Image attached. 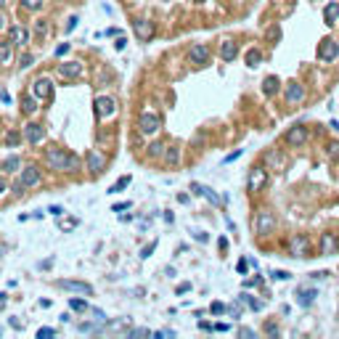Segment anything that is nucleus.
Here are the masks:
<instances>
[{
	"mask_svg": "<svg viewBox=\"0 0 339 339\" xmlns=\"http://www.w3.org/2000/svg\"><path fill=\"white\" fill-rule=\"evenodd\" d=\"M337 241H339V233H337Z\"/></svg>",
	"mask_w": 339,
	"mask_h": 339,
	"instance_id": "nucleus-56",
	"label": "nucleus"
},
{
	"mask_svg": "<svg viewBox=\"0 0 339 339\" xmlns=\"http://www.w3.org/2000/svg\"><path fill=\"white\" fill-rule=\"evenodd\" d=\"M32 93H35L37 98H50V96H53V82H50L48 77H40V80H35V85H32Z\"/></svg>",
	"mask_w": 339,
	"mask_h": 339,
	"instance_id": "nucleus-11",
	"label": "nucleus"
},
{
	"mask_svg": "<svg viewBox=\"0 0 339 339\" xmlns=\"http://www.w3.org/2000/svg\"><path fill=\"white\" fill-rule=\"evenodd\" d=\"M302 98H305V88H302V85H297V82H291L289 88H286V101L294 106V103H299Z\"/></svg>",
	"mask_w": 339,
	"mask_h": 339,
	"instance_id": "nucleus-18",
	"label": "nucleus"
},
{
	"mask_svg": "<svg viewBox=\"0 0 339 339\" xmlns=\"http://www.w3.org/2000/svg\"><path fill=\"white\" fill-rule=\"evenodd\" d=\"M318 58H321V61H334V58H339V43L334 37H323V40L318 43Z\"/></svg>",
	"mask_w": 339,
	"mask_h": 339,
	"instance_id": "nucleus-4",
	"label": "nucleus"
},
{
	"mask_svg": "<svg viewBox=\"0 0 339 339\" xmlns=\"http://www.w3.org/2000/svg\"><path fill=\"white\" fill-rule=\"evenodd\" d=\"M268 186V170L265 167H252V172L246 175V188H249L252 194L263 191V188Z\"/></svg>",
	"mask_w": 339,
	"mask_h": 339,
	"instance_id": "nucleus-3",
	"label": "nucleus"
},
{
	"mask_svg": "<svg viewBox=\"0 0 339 339\" xmlns=\"http://www.w3.org/2000/svg\"><path fill=\"white\" fill-rule=\"evenodd\" d=\"M323 19H326L329 27H334V24L339 22V3H337V0H331V3L323 8Z\"/></svg>",
	"mask_w": 339,
	"mask_h": 339,
	"instance_id": "nucleus-19",
	"label": "nucleus"
},
{
	"mask_svg": "<svg viewBox=\"0 0 339 339\" xmlns=\"http://www.w3.org/2000/svg\"><path fill=\"white\" fill-rule=\"evenodd\" d=\"M45 162H48L53 170H64V172L80 170V159H77L74 154L64 151V148H48V151H45Z\"/></svg>",
	"mask_w": 339,
	"mask_h": 339,
	"instance_id": "nucleus-1",
	"label": "nucleus"
},
{
	"mask_svg": "<svg viewBox=\"0 0 339 339\" xmlns=\"http://www.w3.org/2000/svg\"><path fill=\"white\" fill-rule=\"evenodd\" d=\"M96 114L101 117V120H109V117L117 114V103L114 98H109V96H98L96 98Z\"/></svg>",
	"mask_w": 339,
	"mask_h": 339,
	"instance_id": "nucleus-6",
	"label": "nucleus"
},
{
	"mask_svg": "<svg viewBox=\"0 0 339 339\" xmlns=\"http://www.w3.org/2000/svg\"><path fill=\"white\" fill-rule=\"evenodd\" d=\"M254 228H257L260 236H265V233H270L273 228H276V218H273L270 212H260V215H257V223H254Z\"/></svg>",
	"mask_w": 339,
	"mask_h": 339,
	"instance_id": "nucleus-10",
	"label": "nucleus"
},
{
	"mask_svg": "<svg viewBox=\"0 0 339 339\" xmlns=\"http://www.w3.org/2000/svg\"><path fill=\"white\" fill-rule=\"evenodd\" d=\"M334 246H339V241H337V239H331V236H323V249H326V252H331V249H334Z\"/></svg>",
	"mask_w": 339,
	"mask_h": 339,
	"instance_id": "nucleus-36",
	"label": "nucleus"
},
{
	"mask_svg": "<svg viewBox=\"0 0 339 339\" xmlns=\"http://www.w3.org/2000/svg\"><path fill=\"white\" fill-rule=\"evenodd\" d=\"M5 29V16H3V11H0V32Z\"/></svg>",
	"mask_w": 339,
	"mask_h": 339,
	"instance_id": "nucleus-54",
	"label": "nucleus"
},
{
	"mask_svg": "<svg viewBox=\"0 0 339 339\" xmlns=\"http://www.w3.org/2000/svg\"><path fill=\"white\" fill-rule=\"evenodd\" d=\"M8 40L14 43V45H19V48H24V45L29 43V32L24 29V27H11V32H8Z\"/></svg>",
	"mask_w": 339,
	"mask_h": 339,
	"instance_id": "nucleus-16",
	"label": "nucleus"
},
{
	"mask_svg": "<svg viewBox=\"0 0 339 339\" xmlns=\"http://www.w3.org/2000/svg\"><path fill=\"white\" fill-rule=\"evenodd\" d=\"M5 3H8V0H0V8H3V5H5Z\"/></svg>",
	"mask_w": 339,
	"mask_h": 339,
	"instance_id": "nucleus-55",
	"label": "nucleus"
},
{
	"mask_svg": "<svg viewBox=\"0 0 339 339\" xmlns=\"http://www.w3.org/2000/svg\"><path fill=\"white\" fill-rule=\"evenodd\" d=\"M103 167H106V159L98 154V151H88V170L93 175H98V172H103Z\"/></svg>",
	"mask_w": 339,
	"mask_h": 339,
	"instance_id": "nucleus-17",
	"label": "nucleus"
},
{
	"mask_svg": "<svg viewBox=\"0 0 339 339\" xmlns=\"http://www.w3.org/2000/svg\"><path fill=\"white\" fill-rule=\"evenodd\" d=\"M278 35H281V32H278V27H270V29H268V37H270V40H278Z\"/></svg>",
	"mask_w": 339,
	"mask_h": 339,
	"instance_id": "nucleus-42",
	"label": "nucleus"
},
{
	"mask_svg": "<svg viewBox=\"0 0 339 339\" xmlns=\"http://www.w3.org/2000/svg\"><path fill=\"white\" fill-rule=\"evenodd\" d=\"M162 154H165V146H162L159 141H154L151 146H148V156H162Z\"/></svg>",
	"mask_w": 339,
	"mask_h": 339,
	"instance_id": "nucleus-31",
	"label": "nucleus"
},
{
	"mask_svg": "<svg viewBox=\"0 0 339 339\" xmlns=\"http://www.w3.org/2000/svg\"><path fill=\"white\" fill-rule=\"evenodd\" d=\"M32 64H35V56H32V53H24L22 58H19V67H22V69L32 67Z\"/></svg>",
	"mask_w": 339,
	"mask_h": 339,
	"instance_id": "nucleus-34",
	"label": "nucleus"
},
{
	"mask_svg": "<svg viewBox=\"0 0 339 339\" xmlns=\"http://www.w3.org/2000/svg\"><path fill=\"white\" fill-rule=\"evenodd\" d=\"M265 162H270V165H276V167H284L281 154H276V151H268V154H265Z\"/></svg>",
	"mask_w": 339,
	"mask_h": 339,
	"instance_id": "nucleus-29",
	"label": "nucleus"
},
{
	"mask_svg": "<svg viewBox=\"0 0 339 339\" xmlns=\"http://www.w3.org/2000/svg\"><path fill=\"white\" fill-rule=\"evenodd\" d=\"M263 61V53H260V50H249V53H246V64H249V67H257V64Z\"/></svg>",
	"mask_w": 339,
	"mask_h": 339,
	"instance_id": "nucleus-26",
	"label": "nucleus"
},
{
	"mask_svg": "<svg viewBox=\"0 0 339 339\" xmlns=\"http://www.w3.org/2000/svg\"><path fill=\"white\" fill-rule=\"evenodd\" d=\"M125 43H127V40H125V37H120V40H117V43H114V45H117V50H122V48H125Z\"/></svg>",
	"mask_w": 339,
	"mask_h": 339,
	"instance_id": "nucleus-50",
	"label": "nucleus"
},
{
	"mask_svg": "<svg viewBox=\"0 0 339 339\" xmlns=\"http://www.w3.org/2000/svg\"><path fill=\"white\" fill-rule=\"evenodd\" d=\"M5 191H8V180H5L3 175H0V194H5Z\"/></svg>",
	"mask_w": 339,
	"mask_h": 339,
	"instance_id": "nucleus-45",
	"label": "nucleus"
},
{
	"mask_svg": "<svg viewBox=\"0 0 339 339\" xmlns=\"http://www.w3.org/2000/svg\"><path fill=\"white\" fill-rule=\"evenodd\" d=\"M11 58H14V48H11V40H0V67L11 64Z\"/></svg>",
	"mask_w": 339,
	"mask_h": 339,
	"instance_id": "nucleus-22",
	"label": "nucleus"
},
{
	"mask_svg": "<svg viewBox=\"0 0 339 339\" xmlns=\"http://www.w3.org/2000/svg\"><path fill=\"white\" fill-rule=\"evenodd\" d=\"M188 61L191 64H207L210 61V48H207L204 43H196V45H191V50H188Z\"/></svg>",
	"mask_w": 339,
	"mask_h": 339,
	"instance_id": "nucleus-8",
	"label": "nucleus"
},
{
	"mask_svg": "<svg viewBox=\"0 0 339 339\" xmlns=\"http://www.w3.org/2000/svg\"><path fill=\"white\" fill-rule=\"evenodd\" d=\"M239 156H241V151H233V154L225 156V162H233V159H239Z\"/></svg>",
	"mask_w": 339,
	"mask_h": 339,
	"instance_id": "nucleus-49",
	"label": "nucleus"
},
{
	"mask_svg": "<svg viewBox=\"0 0 339 339\" xmlns=\"http://www.w3.org/2000/svg\"><path fill=\"white\" fill-rule=\"evenodd\" d=\"M223 310H225V308H223V305H220V302H215V305H212V313H215V315H220V313H223Z\"/></svg>",
	"mask_w": 339,
	"mask_h": 339,
	"instance_id": "nucleus-46",
	"label": "nucleus"
},
{
	"mask_svg": "<svg viewBox=\"0 0 339 339\" xmlns=\"http://www.w3.org/2000/svg\"><path fill=\"white\" fill-rule=\"evenodd\" d=\"M77 220H67V223H61V228H74Z\"/></svg>",
	"mask_w": 339,
	"mask_h": 339,
	"instance_id": "nucleus-53",
	"label": "nucleus"
},
{
	"mask_svg": "<svg viewBox=\"0 0 339 339\" xmlns=\"http://www.w3.org/2000/svg\"><path fill=\"white\" fill-rule=\"evenodd\" d=\"M239 53V48H236V43H231V40H225V43H220V56H223V61H233Z\"/></svg>",
	"mask_w": 339,
	"mask_h": 339,
	"instance_id": "nucleus-20",
	"label": "nucleus"
},
{
	"mask_svg": "<svg viewBox=\"0 0 339 339\" xmlns=\"http://www.w3.org/2000/svg\"><path fill=\"white\" fill-rule=\"evenodd\" d=\"M0 170H3L5 175L19 172V170H22V159H19V156H8V159H5L3 165H0Z\"/></svg>",
	"mask_w": 339,
	"mask_h": 339,
	"instance_id": "nucleus-24",
	"label": "nucleus"
},
{
	"mask_svg": "<svg viewBox=\"0 0 339 339\" xmlns=\"http://www.w3.org/2000/svg\"><path fill=\"white\" fill-rule=\"evenodd\" d=\"M270 276H273V278H278V281H286V278H291V276H289V273H286V270H273Z\"/></svg>",
	"mask_w": 339,
	"mask_h": 339,
	"instance_id": "nucleus-40",
	"label": "nucleus"
},
{
	"mask_svg": "<svg viewBox=\"0 0 339 339\" xmlns=\"http://www.w3.org/2000/svg\"><path fill=\"white\" fill-rule=\"evenodd\" d=\"M58 286L67 291H74V294H93V286L85 281H58Z\"/></svg>",
	"mask_w": 339,
	"mask_h": 339,
	"instance_id": "nucleus-14",
	"label": "nucleus"
},
{
	"mask_svg": "<svg viewBox=\"0 0 339 339\" xmlns=\"http://www.w3.org/2000/svg\"><path fill=\"white\" fill-rule=\"evenodd\" d=\"M19 141H22V135H19V133H5V143H8V146H16Z\"/></svg>",
	"mask_w": 339,
	"mask_h": 339,
	"instance_id": "nucleus-37",
	"label": "nucleus"
},
{
	"mask_svg": "<svg viewBox=\"0 0 339 339\" xmlns=\"http://www.w3.org/2000/svg\"><path fill=\"white\" fill-rule=\"evenodd\" d=\"M239 334H241V337H254V331H252V329H241Z\"/></svg>",
	"mask_w": 339,
	"mask_h": 339,
	"instance_id": "nucleus-52",
	"label": "nucleus"
},
{
	"mask_svg": "<svg viewBox=\"0 0 339 339\" xmlns=\"http://www.w3.org/2000/svg\"><path fill=\"white\" fill-rule=\"evenodd\" d=\"M241 302H249V308H252V310H260V308H263V302H257V299H252L249 294H241Z\"/></svg>",
	"mask_w": 339,
	"mask_h": 339,
	"instance_id": "nucleus-35",
	"label": "nucleus"
},
{
	"mask_svg": "<svg viewBox=\"0 0 339 339\" xmlns=\"http://www.w3.org/2000/svg\"><path fill=\"white\" fill-rule=\"evenodd\" d=\"M318 297V291L315 289H299L297 291V302L302 305V308H308V305H313V299Z\"/></svg>",
	"mask_w": 339,
	"mask_h": 339,
	"instance_id": "nucleus-23",
	"label": "nucleus"
},
{
	"mask_svg": "<svg viewBox=\"0 0 339 339\" xmlns=\"http://www.w3.org/2000/svg\"><path fill=\"white\" fill-rule=\"evenodd\" d=\"M125 186H130V175H125V178H120V180H117V183H114L112 188H109V194H120Z\"/></svg>",
	"mask_w": 339,
	"mask_h": 339,
	"instance_id": "nucleus-28",
	"label": "nucleus"
},
{
	"mask_svg": "<svg viewBox=\"0 0 339 339\" xmlns=\"http://www.w3.org/2000/svg\"><path fill=\"white\" fill-rule=\"evenodd\" d=\"M37 337H40V339H48V337H56V331H53V329H40V331H37Z\"/></svg>",
	"mask_w": 339,
	"mask_h": 339,
	"instance_id": "nucleus-41",
	"label": "nucleus"
},
{
	"mask_svg": "<svg viewBox=\"0 0 339 339\" xmlns=\"http://www.w3.org/2000/svg\"><path fill=\"white\" fill-rule=\"evenodd\" d=\"M159 127H162V120H159V117H156L154 112H143V114H141V120H138V130H141L143 135H154Z\"/></svg>",
	"mask_w": 339,
	"mask_h": 339,
	"instance_id": "nucleus-5",
	"label": "nucleus"
},
{
	"mask_svg": "<svg viewBox=\"0 0 339 339\" xmlns=\"http://www.w3.org/2000/svg\"><path fill=\"white\" fill-rule=\"evenodd\" d=\"M43 138H45L43 125H37V122H29V125H24V141H29V143H40Z\"/></svg>",
	"mask_w": 339,
	"mask_h": 339,
	"instance_id": "nucleus-12",
	"label": "nucleus"
},
{
	"mask_svg": "<svg viewBox=\"0 0 339 339\" xmlns=\"http://www.w3.org/2000/svg\"><path fill=\"white\" fill-rule=\"evenodd\" d=\"M69 308L77 310V313H82V310H88V302H85V299H74V297H72L69 299Z\"/></svg>",
	"mask_w": 339,
	"mask_h": 339,
	"instance_id": "nucleus-30",
	"label": "nucleus"
},
{
	"mask_svg": "<svg viewBox=\"0 0 339 339\" xmlns=\"http://www.w3.org/2000/svg\"><path fill=\"white\" fill-rule=\"evenodd\" d=\"M22 112L24 114H35L37 112V96H24L22 98Z\"/></svg>",
	"mask_w": 339,
	"mask_h": 339,
	"instance_id": "nucleus-25",
	"label": "nucleus"
},
{
	"mask_svg": "<svg viewBox=\"0 0 339 339\" xmlns=\"http://www.w3.org/2000/svg\"><path fill=\"white\" fill-rule=\"evenodd\" d=\"M265 334H268V337H278V326L276 323H265Z\"/></svg>",
	"mask_w": 339,
	"mask_h": 339,
	"instance_id": "nucleus-39",
	"label": "nucleus"
},
{
	"mask_svg": "<svg viewBox=\"0 0 339 339\" xmlns=\"http://www.w3.org/2000/svg\"><path fill=\"white\" fill-rule=\"evenodd\" d=\"M308 249H310V244L305 236H294L289 241V252L294 254V257H308Z\"/></svg>",
	"mask_w": 339,
	"mask_h": 339,
	"instance_id": "nucleus-13",
	"label": "nucleus"
},
{
	"mask_svg": "<svg viewBox=\"0 0 339 339\" xmlns=\"http://www.w3.org/2000/svg\"><path fill=\"white\" fill-rule=\"evenodd\" d=\"M22 5L27 11H40L43 8V0H22Z\"/></svg>",
	"mask_w": 339,
	"mask_h": 339,
	"instance_id": "nucleus-32",
	"label": "nucleus"
},
{
	"mask_svg": "<svg viewBox=\"0 0 339 339\" xmlns=\"http://www.w3.org/2000/svg\"><path fill=\"white\" fill-rule=\"evenodd\" d=\"M154 246H156V244H151V246H146V249H143V254H141V257H148V254L154 252Z\"/></svg>",
	"mask_w": 339,
	"mask_h": 339,
	"instance_id": "nucleus-51",
	"label": "nucleus"
},
{
	"mask_svg": "<svg viewBox=\"0 0 339 339\" xmlns=\"http://www.w3.org/2000/svg\"><path fill=\"white\" fill-rule=\"evenodd\" d=\"M278 90H281V80H278V77H265L263 80V93L265 96H273V93H278Z\"/></svg>",
	"mask_w": 339,
	"mask_h": 339,
	"instance_id": "nucleus-21",
	"label": "nucleus"
},
{
	"mask_svg": "<svg viewBox=\"0 0 339 339\" xmlns=\"http://www.w3.org/2000/svg\"><path fill=\"white\" fill-rule=\"evenodd\" d=\"M67 50H69V43L58 45V48H56V56H64V53H67Z\"/></svg>",
	"mask_w": 339,
	"mask_h": 339,
	"instance_id": "nucleus-43",
	"label": "nucleus"
},
{
	"mask_svg": "<svg viewBox=\"0 0 339 339\" xmlns=\"http://www.w3.org/2000/svg\"><path fill=\"white\" fill-rule=\"evenodd\" d=\"M165 159L170 162V165H178V159H180L178 148H167V151H165Z\"/></svg>",
	"mask_w": 339,
	"mask_h": 339,
	"instance_id": "nucleus-33",
	"label": "nucleus"
},
{
	"mask_svg": "<svg viewBox=\"0 0 339 339\" xmlns=\"http://www.w3.org/2000/svg\"><path fill=\"white\" fill-rule=\"evenodd\" d=\"M77 22H80V19L72 16V19H69V24H67V29H74V27H77Z\"/></svg>",
	"mask_w": 339,
	"mask_h": 339,
	"instance_id": "nucleus-48",
	"label": "nucleus"
},
{
	"mask_svg": "<svg viewBox=\"0 0 339 339\" xmlns=\"http://www.w3.org/2000/svg\"><path fill=\"white\" fill-rule=\"evenodd\" d=\"M329 156H331V159H339V143L337 141L329 143Z\"/></svg>",
	"mask_w": 339,
	"mask_h": 339,
	"instance_id": "nucleus-38",
	"label": "nucleus"
},
{
	"mask_svg": "<svg viewBox=\"0 0 339 339\" xmlns=\"http://www.w3.org/2000/svg\"><path fill=\"white\" fill-rule=\"evenodd\" d=\"M48 212H50V215H56V218H61V215H64V210H61V207H50Z\"/></svg>",
	"mask_w": 339,
	"mask_h": 339,
	"instance_id": "nucleus-47",
	"label": "nucleus"
},
{
	"mask_svg": "<svg viewBox=\"0 0 339 339\" xmlns=\"http://www.w3.org/2000/svg\"><path fill=\"white\" fill-rule=\"evenodd\" d=\"M146 334H148L146 329H133V331H130V337H146Z\"/></svg>",
	"mask_w": 339,
	"mask_h": 339,
	"instance_id": "nucleus-44",
	"label": "nucleus"
},
{
	"mask_svg": "<svg viewBox=\"0 0 339 339\" xmlns=\"http://www.w3.org/2000/svg\"><path fill=\"white\" fill-rule=\"evenodd\" d=\"M305 141H308V127L305 125H294L286 130V143L289 146H302Z\"/></svg>",
	"mask_w": 339,
	"mask_h": 339,
	"instance_id": "nucleus-9",
	"label": "nucleus"
},
{
	"mask_svg": "<svg viewBox=\"0 0 339 339\" xmlns=\"http://www.w3.org/2000/svg\"><path fill=\"white\" fill-rule=\"evenodd\" d=\"M133 29H135V37L138 40H151L154 37V32H156V27H154V22H148V19H135L133 22Z\"/></svg>",
	"mask_w": 339,
	"mask_h": 339,
	"instance_id": "nucleus-7",
	"label": "nucleus"
},
{
	"mask_svg": "<svg viewBox=\"0 0 339 339\" xmlns=\"http://www.w3.org/2000/svg\"><path fill=\"white\" fill-rule=\"evenodd\" d=\"M35 35H37V37H45V35H48V22H45V19H37V22H35Z\"/></svg>",
	"mask_w": 339,
	"mask_h": 339,
	"instance_id": "nucleus-27",
	"label": "nucleus"
},
{
	"mask_svg": "<svg viewBox=\"0 0 339 339\" xmlns=\"http://www.w3.org/2000/svg\"><path fill=\"white\" fill-rule=\"evenodd\" d=\"M58 74L61 77H80L82 64L80 61H64V64H58Z\"/></svg>",
	"mask_w": 339,
	"mask_h": 339,
	"instance_id": "nucleus-15",
	"label": "nucleus"
},
{
	"mask_svg": "<svg viewBox=\"0 0 339 339\" xmlns=\"http://www.w3.org/2000/svg\"><path fill=\"white\" fill-rule=\"evenodd\" d=\"M40 183V170L35 165H27L19 170V183H16V191H24V188H35Z\"/></svg>",
	"mask_w": 339,
	"mask_h": 339,
	"instance_id": "nucleus-2",
	"label": "nucleus"
}]
</instances>
